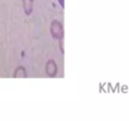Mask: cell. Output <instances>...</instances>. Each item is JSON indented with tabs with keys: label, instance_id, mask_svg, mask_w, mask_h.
Wrapping results in <instances>:
<instances>
[]
</instances>
